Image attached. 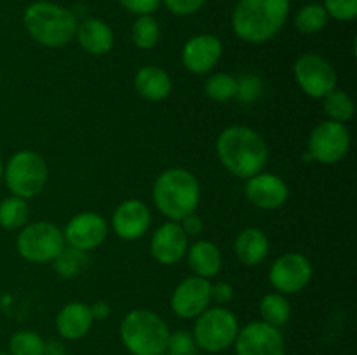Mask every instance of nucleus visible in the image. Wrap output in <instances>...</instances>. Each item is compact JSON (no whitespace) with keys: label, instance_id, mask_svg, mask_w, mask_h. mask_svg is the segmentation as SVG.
Returning a JSON list of instances; mask_svg holds the SVG:
<instances>
[{"label":"nucleus","instance_id":"obj_1","mask_svg":"<svg viewBox=\"0 0 357 355\" xmlns=\"http://www.w3.org/2000/svg\"><path fill=\"white\" fill-rule=\"evenodd\" d=\"M216 153L223 167L243 180L261 173L268 159L265 139L246 125H232L222 131L216 139Z\"/></svg>","mask_w":357,"mask_h":355},{"label":"nucleus","instance_id":"obj_2","mask_svg":"<svg viewBox=\"0 0 357 355\" xmlns=\"http://www.w3.org/2000/svg\"><path fill=\"white\" fill-rule=\"evenodd\" d=\"M289 0H239L232 13V28L237 37L250 44H264L284 26Z\"/></svg>","mask_w":357,"mask_h":355},{"label":"nucleus","instance_id":"obj_3","mask_svg":"<svg viewBox=\"0 0 357 355\" xmlns=\"http://www.w3.org/2000/svg\"><path fill=\"white\" fill-rule=\"evenodd\" d=\"M23 24L30 37L44 47H63L75 38L77 17L72 10L52 2H35L26 7Z\"/></svg>","mask_w":357,"mask_h":355},{"label":"nucleus","instance_id":"obj_4","mask_svg":"<svg viewBox=\"0 0 357 355\" xmlns=\"http://www.w3.org/2000/svg\"><path fill=\"white\" fill-rule=\"evenodd\" d=\"M201 200L197 178L187 169H167L153 184V202L166 218L180 221L192 214Z\"/></svg>","mask_w":357,"mask_h":355},{"label":"nucleus","instance_id":"obj_5","mask_svg":"<svg viewBox=\"0 0 357 355\" xmlns=\"http://www.w3.org/2000/svg\"><path fill=\"white\" fill-rule=\"evenodd\" d=\"M169 327L150 310L129 312L121 322V340L131 355H162L167 350Z\"/></svg>","mask_w":357,"mask_h":355},{"label":"nucleus","instance_id":"obj_6","mask_svg":"<svg viewBox=\"0 0 357 355\" xmlns=\"http://www.w3.org/2000/svg\"><path fill=\"white\" fill-rule=\"evenodd\" d=\"M47 174V164L40 155L30 150H21L10 157L2 176L10 194L26 200L44 190Z\"/></svg>","mask_w":357,"mask_h":355},{"label":"nucleus","instance_id":"obj_7","mask_svg":"<svg viewBox=\"0 0 357 355\" xmlns=\"http://www.w3.org/2000/svg\"><path fill=\"white\" fill-rule=\"evenodd\" d=\"M195 319L197 320L192 336L197 348L209 354H220L232 347L239 333V322L229 308H208Z\"/></svg>","mask_w":357,"mask_h":355},{"label":"nucleus","instance_id":"obj_8","mask_svg":"<svg viewBox=\"0 0 357 355\" xmlns=\"http://www.w3.org/2000/svg\"><path fill=\"white\" fill-rule=\"evenodd\" d=\"M63 247H65L63 232L49 221H35L23 226L16 240L20 256L31 263L54 261Z\"/></svg>","mask_w":357,"mask_h":355},{"label":"nucleus","instance_id":"obj_9","mask_svg":"<svg viewBox=\"0 0 357 355\" xmlns=\"http://www.w3.org/2000/svg\"><path fill=\"white\" fill-rule=\"evenodd\" d=\"M351 146V134L345 124L326 120L314 127L309 138V155L310 159L321 164H337L347 155Z\"/></svg>","mask_w":357,"mask_h":355},{"label":"nucleus","instance_id":"obj_10","mask_svg":"<svg viewBox=\"0 0 357 355\" xmlns=\"http://www.w3.org/2000/svg\"><path fill=\"white\" fill-rule=\"evenodd\" d=\"M236 355H286L284 336L279 327L255 320L239 327L234 341Z\"/></svg>","mask_w":357,"mask_h":355},{"label":"nucleus","instance_id":"obj_11","mask_svg":"<svg viewBox=\"0 0 357 355\" xmlns=\"http://www.w3.org/2000/svg\"><path fill=\"white\" fill-rule=\"evenodd\" d=\"M296 84L305 94L316 100H323L337 87V72L330 61L317 54H303L295 63Z\"/></svg>","mask_w":357,"mask_h":355},{"label":"nucleus","instance_id":"obj_12","mask_svg":"<svg viewBox=\"0 0 357 355\" xmlns=\"http://www.w3.org/2000/svg\"><path fill=\"white\" fill-rule=\"evenodd\" d=\"M310 278H312V265L300 253L282 254L272 263L268 271V281L281 294L300 292L307 287Z\"/></svg>","mask_w":357,"mask_h":355},{"label":"nucleus","instance_id":"obj_13","mask_svg":"<svg viewBox=\"0 0 357 355\" xmlns=\"http://www.w3.org/2000/svg\"><path fill=\"white\" fill-rule=\"evenodd\" d=\"M211 303V282L209 278L192 275L181 281L171 294V310L181 319H195Z\"/></svg>","mask_w":357,"mask_h":355},{"label":"nucleus","instance_id":"obj_14","mask_svg":"<svg viewBox=\"0 0 357 355\" xmlns=\"http://www.w3.org/2000/svg\"><path fill=\"white\" fill-rule=\"evenodd\" d=\"M107 233L108 226L103 216L87 211L70 219L68 225L65 226L63 237H65V244H68V247L87 253V251L100 247L107 239Z\"/></svg>","mask_w":357,"mask_h":355},{"label":"nucleus","instance_id":"obj_15","mask_svg":"<svg viewBox=\"0 0 357 355\" xmlns=\"http://www.w3.org/2000/svg\"><path fill=\"white\" fill-rule=\"evenodd\" d=\"M223 45L216 35H197L185 44L181 59L188 72L195 75H204L211 72L218 59L222 58Z\"/></svg>","mask_w":357,"mask_h":355},{"label":"nucleus","instance_id":"obj_16","mask_svg":"<svg viewBox=\"0 0 357 355\" xmlns=\"http://www.w3.org/2000/svg\"><path fill=\"white\" fill-rule=\"evenodd\" d=\"M150 209L138 198H129L117 205L112 216L115 233L124 240H136L146 233L150 226Z\"/></svg>","mask_w":357,"mask_h":355},{"label":"nucleus","instance_id":"obj_17","mask_svg":"<svg viewBox=\"0 0 357 355\" xmlns=\"http://www.w3.org/2000/svg\"><path fill=\"white\" fill-rule=\"evenodd\" d=\"M246 197L257 207L272 211L284 205L288 200V184L278 174L258 173L248 178Z\"/></svg>","mask_w":357,"mask_h":355},{"label":"nucleus","instance_id":"obj_18","mask_svg":"<svg viewBox=\"0 0 357 355\" xmlns=\"http://www.w3.org/2000/svg\"><path fill=\"white\" fill-rule=\"evenodd\" d=\"M152 256L160 265H174L187 254L188 237L178 221H167L152 237Z\"/></svg>","mask_w":357,"mask_h":355},{"label":"nucleus","instance_id":"obj_19","mask_svg":"<svg viewBox=\"0 0 357 355\" xmlns=\"http://www.w3.org/2000/svg\"><path fill=\"white\" fill-rule=\"evenodd\" d=\"M93 315L89 305L80 301H72L63 306L56 315V329L59 336L68 341L80 340L86 336L93 327Z\"/></svg>","mask_w":357,"mask_h":355},{"label":"nucleus","instance_id":"obj_20","mask_svg":"<svg viewBox=\"0 0 357 355\" xmlns=\"http://www.w3.org/2000/svg\"><path fill=\"white\" fill-rule=\"evenodd\" d=\"M75 37L80 47L93 56H103L114 47V31L105 21L89 17L77 26Z\"/></svg>","mask_w":357,"mask_h":355},{"label":"nucleus","instance_id":"obj_21","mask_svg":"<svg viewBox=\"0 0 357 355\" xmlns=\"http://www.w3.org/2000/svg\"><path fill=\"white\" fill-rule=\"evenodd\" d=\"M135 89L143 100L162 101L171 94L173 82L159 66H143L135 77Z\"/></svg>","mask_w":357,"mask_h":355},{"label":"nucleus","instance_id":"obj_22","mask_svg":"<svg viewBox=\"0 0 357 355\" xmlns=\"http://www.w3.org/2000/svg\"><path fill=\"white\" fill-rule=\"evenodd\" d=\"M187 260L194 275L202 278H211L218 275L223 263L220 249L209 240H199L192 244L187 249Z\"/></svg>","mask_w":357,"mask_h":355},{"label":"nucleus","instance_id":"obj_23","mask_svg":"<svg viewBox=\"0 0 357 355\" xmlns=\"http://www.w3.org/2000/svg\"><path fill=\"white\" fill-rule=\"evenodd\" d=\"M234 251H236L241 263L255 267L267 258L268 239L260 228H246L236 237Z\"/></svg>","mask_w":357,"mask_h":355},{"label":"nucleus","instance_id":"obj_24","mask_svg":"<svg viewBox=\"0 0 357 355\" xmlns=\"http://www.w3.org/2000/svg\"><path fill=\"white\" fill-rule=\"evenodd\" d=\"M260 315L261 320L271 326L281 327L284 326L291 315V306L281 292H268L260 301Z\"/></svg>","mask_w":357,"mask_h":355},{"label":"nucleus","instance_id":"obj_25","mask_svg":"<svg viewBox=\"0 0 357 355\" xmlns=\"http://www.w3.org/2000/svg\"><path fill=\"white\" fill-rule=\"evenodd\" d=\"M323 104L324 113L330 117V120L345 124V122H349L354 117V101H352V97L345 90L333 89L323 97Z\"/></svg>","mask_w":357,"mask_h":355},{"label":"nucleus","instance_id":"obj_26","mask_svg":"<svg viewBox=\"0 0 357 355\" xmlns=\"http://www.w3.org/2000/svg\"><path fill=\"white\" fill-rule=\"evenodd\" d=\"M28 205L26 200L16 195L3 198L0 202V226L6 230L23 228L28 221Z\"/></svg>","mask_w":357,"mask_h":355},{"label":"nucleus","instance_id":"obj_27","mask_svg":"<svg viewBox=\"0 0 357 355\" xmlns=\"http://www.w3.org/2000/svg\"><path fill=\"white\" fill-rule=\"evenodd\" d=\"M131 37L132 44L138 49H145L146 51V49L155 47L160 37V28L159 23L155 21V17H152V14L138 16V19L132 24Z\"/></svg>","mask_w":357,"mask_h":355},{"label":"nucleus","instance_id":"obj_28","mask_svg":"<svg viewBox=\"0 0 357 355\" xmlns=\"http://www.w3.org/2000/svg\"><path fill=\"white\" fill-rule=\"evenodd\" d=\"M328 23V13L319 3H309L296 13L295 26L302 33L312 35L323 30Z\"/></svg>","mask_w":357,"mask_h":355},{"label":"nucleus","instance_id":"obj_29","mask_svg":"<svg viewBox=\"0 0 357 355\" xmlns=\"http://www.w3.org/2000/svg\"><path fill=\"white\" fill-rule=\"evenodd\" d=\"M204 93L209 100L218 101V103L232 100L237 93V79H234L229 73H215L206 80Z\"/></svg>","mask_w":357,"mask_h":355},{"label":"nucleus","instance_id":"obj_30","mask_svg":"<svg viewBox=\"0 0 357 355\" xmlns=\"http://www.w3.org/2000/svg\"><path fill=\"white\" fill-rule=\"evenodd\" d=\"M44 341L40 334L35 331H17L10 336L9 354L10 355H42Z\"/></svg>","mask_w":357,"mask_h":355},{"label":"nucleus","instance_id":"obj_31","mask_svg":"<svg viewBox=\"0 0 357 355\" xmlns=\"http://www.w3.org/2000/svg\"><path fill=\"white\" fill-rule=\"evenodd\" d=\"M84 260H86V253L73 249V247H63V251L54 260L56 271L65 278L75 277L82 270Z\"/></svg>","mask_w":357,"mask_h":355},{"label":"nucleus","instance_id":"obj_32","mask_svg":"<svg viewBox=\"0 0 357 355\" xmlns=\"http://www.w3.org/2000/svg\"><path fill=\"white\" fill-rule=\"evenodd\" d=\"M166 352L173 355H195L197 354V345H195L194 336L190 333L174 331V333H169Z\"/></svg>","mask_w":357,"mask_h":355},{"label":"nucleus","instance_id":"obj_33","mask_svg":"<svg viewBox=\"0 0 357 355\" xmlns=\"http://www.w3.org/2000/svg\"><path fill=\"white\" fill-rule=\"evenodd\" d=\"M328 17L337 21H352L357 16V0H324Z\"/></svg>","mask_w":357,"mask_h":355},{"label":"nucleus","instance_id":"obj_34","mask_svg":"<svg viewBox=\"0 0 357 355\" xmlns=\"http://www.w3.org/2000/svg\"><path fill=\"white\" fill-rule=\"evenodd\" d=\"M261 90H264V86H261L260 77L244 75L243 79L237 80L236 97L243 103H253L261 96Z\"/></svg>","mask_w":357,"mask_h":355},{"label":"nucleus","instance_id":"obj_35","mask_svg":"<svg viewBox=\"0 0 357 355\" xmlns=\"http://www.w3.org/2000/svg\"><path fill=\"white\" fill-rule=\"evenodd\" d=\"M162 2L176 16H190L204 6L206 0H162Z\"/></svg>","mask_w":357,"mask_h":355},{"label":"nucleus","instance_id":"obj_36","mask_svg":"<svg viewBox=\"0 0 357 355\" xmlns=\"http://www.w3.org/2000/svg\"><path fill=\"white\" fill-rule=\"evenodd\" d=\"M160 2L162 0H119L122 7L126 10L132 14H138V16H146V14H152L159 9Z\"/></svg>","mask_w":357,"mask_h":355},{"label":"nucleus","instance_id":"obj_37","mask_svg":"<svg viewBox=\"0 0 357 355\" xmlns=\"http://www.w3.org/2000/svg\"><path fill=\"white\" fill-rule=\"evenodd\" d=\"M234 298V289L229 282H216L215 285L211 284V299H215L220 305H225Z\"/></svg>","mask_w":357,"mask_h":355},{"label":"nucleus","instance_id":"obj_38","mask_svg":"<svg viewBox=\"0 0 357 355\" xmlns=\"http://www.w3.org/2000/svg\"><path fill=\"white\" fill-rule=\"evenodd\" d=\"M180 226L183 228V232L187 233V237H195L199 235V233L202 232V228H204V225H202L201 218H199L195 212H192V214L185 216L183 219H180Z\"/></svg>","mask_w":357,"mask_h":355},{"label":"nucleus","instance_id":"obj_39","mask_svg":"<svg viewBox=\"0 0 357 355\" xmlns=\"http://www.w3.org/2000/svg\"><path fill=\"white\" fill-rule=\"evenodd\" d=\"M91 315L94 320H105L110 315V305L107 301H96L89 306Z\"/></svg>","mask_w":357,"mask_h":355},{"label":"nucleus","instance_id":"obj_40","mask_svg":"<svg viewBox=\"0 0 357 355\" xmlns=\"http://www.w3.org/2000/svg\"><path fill=\"white\" fill-rule=\"evenodd\" d=\"M42 355H66V348L59 340H47L44 341Z\"/></svg>","mask_w":357,"mask_h":355},{"label":"nucleus","instance_id":"obj_41","mask_svg":"<svg viewBox=\"0 0 357 355\" xmlns=\"http://www.w3.org/2000/svg\"><path fill=\"white\" fill-rule=\"evenodd\" d=\"M2 173H3V164L2 160H0V178H2Z\"/></svg>","mask_w":357,"mask_h":355},{"label":"nucleus","instance_id":"obj_42","mask_svg":"<svg viewBox=\"0 0 357 355\" xmlns=\"http://www.w3.org/2000/svg\"><path fill=\"white\" fill-rule=\"evenodd\" d=\"M0 355H10V354H6V352H0Z\"/></svg>","mask_w":357,"mask_h":355},{"label":"nucleus","instance_id":"obj_43","mask_svg":"<svg viewBox=\"0 0 357 355\" xmlns=\"http://www.w3.org/2000/svg\"><path fill=\"white\" fill-rule=\"evenodd\" d=\"M0 82H2V73H0Z\"/></svg>","mask_w":357,"mask_h":355},{"label":"nucleus","instance_id":"obj_44","mask_svg":"<svg viewBox=\"0 0 357 355\" xmlns=\"http://www.w3.org/2000/svg\"><path fill=\"white\" fill-rule=\"evenodd\" d=\"M162 355H173V354H167V352H166V354H162Z\"/></svg>","mask_w":357,"mask_h":355}]
</instances>
